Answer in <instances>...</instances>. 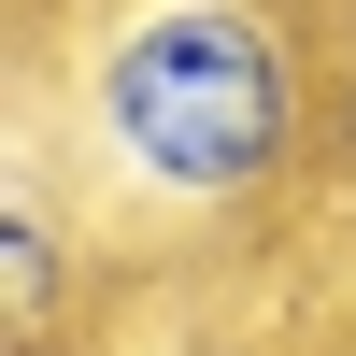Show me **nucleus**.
Wrapping results in <instances>:
<instances>
[{"label": "nucleus", "mask_w": 356, "mask_h": 356, "mask_svg": "<svg viewBox=\"0 0 356 356\" xmlns=\"http://www.w3.org/2000/svg\"><path fill=\"white\" fill-rule=\"evenodd\" d=\"M29 86V157H72L86 243H200L314 171L342 114V43L314 0H86Z\"/></svg>", "instance_id": "nucleus-1"}, {"label": "nucleus", "mask_w": 356, "mask_h": 356, "mask_svg": "<svg viewBox=\"0 0 356 356\" xmlns=\"http://www.w3.org/2000/svg\"><path fill=\"white\" fill-rule=\"evenodd\" d=\"M72 328V214L43 200V157L15 171V200H0V342L43 356Z\"/></svg>", "instance_id": "nucleus-2"}, {"label": "nucleus", "mask_w": 356, "mask_h": 356, "mask_svg": "<svg viewBox=\"0 0 356 356\" xmlns=\"http://www.w3.org/2000/svg\"><path fill=\"white\" fill-rule=\"evenodd\" d=\"M328 143H356V57H342V114H328Z\"/></svg>", "instance_id": "nucleus-3"}]
</instances>
